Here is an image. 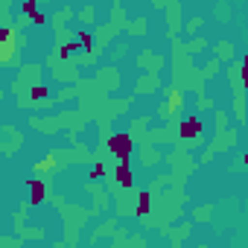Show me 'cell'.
<instances>
[{
    "instance_id": "5",
    "label": "cell",
    "mask_w": 248,
    "mask_h": 248,
    "mask_svg": "<svg viewBox=\"0 0 248 248\" xmlns=\"http://www.w3.org/2000/svg\"><path fill=\"white\" fill-rule=\"evenodd\" d=\"M117 181H120L123 187H132V172H129L126 158H123V161H120V167H117Z\"/></svg>"
},
{
    "instance_id": "10",
    "label": "cell",
    "mask_w": 248,
    "mask_h": 248,
    "mask_svg": "<svg viewBox=\"0 0 248 248\" xmlns=\"http://www.w3.org/2000/svg\"><path fill=\"white\" fill-rule=\"evenodd\" d=\"M53 164H56V161H53V158H44V161H41V164H38V170H50V167H53Z\"/></svg>"
},
{
    "instance_id": "4",
    "label": "cell",
    "mask_w": 248,
    "mask_h": 248,
    "mask_svg": "<svg viewBox=\"0 0 248 248\" xmlns=\"http://www.w3.org/2000/svg\"><path fill=\"white\" fill-rule=\"evenodd\" d=\"M30 196H32V204L44 202V196H47V187H44V181H30Z\"/></svg>"
},
{
    "instance_id": "11",
    "label": "cell",
    "mask_w": 248,
    "mask_h": 248,
    "mask_svg": "<svg viewBox=\"0 0 248 248\" xmlns=\"http://www.w3.org/2000/svg\"><path fill=\"white\" fill-rule=\"evenodd\" d=\"M79 38H82V41H79V44H82V47H85V50H91V35H79Z\"/></svg>"
},
{
    "instance_id": "9",
    "label": "cell",
    "mask_w": 248,
    "mask_h": 248,
    "mask_svg": "<svg viewBox=\"0 0 248 248\" xmlns=\"http://www.w3.org/2000/svg\"><path fill=\"white\" fill-rule=\"evenodd\" d=\"M24 12H27L30 18H35V15H38V9H35V0H27V3H24Z\"/></svg>"
},
{
    "instance_id": "2",
    "label": "cell",
    "mask_w": 248,
    "mask_h": 248,
    "mask_svg": "<svg viewBox=\"0 0 248 248\" xmlns=\"http://www.w3.org/2000/svg\"><path fill=\"white\" fill-rule=\"evenodd\" d=\"M199 132H202V120L199 117H190V120L181 123V138L193 140V138H199Z\"/></svg>"
},
{
    "instance_id": "3",
    "label": "cell",
    "mask_w": 248,
    "mask_h": 248,
    "mask_svg": "<svg viewBox=\"0 0 248 248\" xmlns=\"http://www.w3.org/2000/svg\"><path fill=\"white\" fill-rule=\"evenodd\" d=\"M12 38H15V30H0V64L6 62V53L12 50Z\"/></svg>"
},
{
    "instance_id": "7",
    "label": "cell",
    "mask_w": 248,
    "mask_h": 248,
    "mask_svg": "<svg viewBox=\"0 0 248 248\" xmlns=\"http://www.w3.org/2000/svg\"><path fill=\"white\" fill-rule=\"evenodd\" d=\"M138 213H149V193H140V204H138Z\"/></svg>"
},
{
    "instance_id": "6",
    "label": "cell",
    "mask_w": 248,
    "mask_h": 248,
    "mask_svg": "<svg viewBox=\"0 0 248 248\" xmlns=\"http://www.w3.org/2000/svg\"><path fill=\"white\" fill-rule=\"evenodd\" d=\"M181 102H184V99H181V93H175V91H172V93H170V111H178V108H181Z\"/></svg>"
},
{
    "instance_id": "8",
    "label": "cell",
    "mask_w": 248,
    "mask_h": 248,
    "mask_svg": "<svg viewBox=\"0 0 248 248\" xmlns=\"http://www.w3.org/2000/svg\"><path fill=\"white\" fill-rule=\"evenodd\" d=\"M30 96H32V99H44V96H47V88H44V85H35V88L30 91Z\"/></svg>"
},
{
    "instance_id": "1",
    "label": "cell",
    "mask_w": 248,
    "mask_h": 248,
    "mask_svg": "<svg viewBox=\"0 0 248 248\" xmlns=\"http://www.w3.org/2000/svg\"><path fill=\"white\" fill-rule=\"evenodd\" d=\"M108 146H111V152L123 161V158H129V152H132V138H129V135H114V138L108 140Z\"/></svg>"
}]
</instances>
